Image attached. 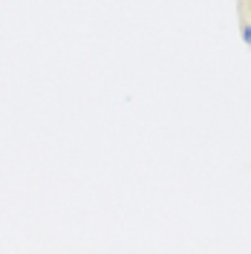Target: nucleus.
I'll list each match as a JSON object with an SVG mask.
<instances>
[{
	"instance_id": "nucleus-1",
	"label": "nucleus",
	"mask_w": 251,
	"mask_h": 254,
	"mask_svg": "<svg viewBox=\"0 0 251 254\" xmlns=\"http://www.w3.org/2000/svg\"><path fill=\"white\" fill-rule=\"evenodd\" d=\"M240 38H243V44H246V47H251V23H249V20H243V23H240Z\"/></svg>"
}]
</instances>
